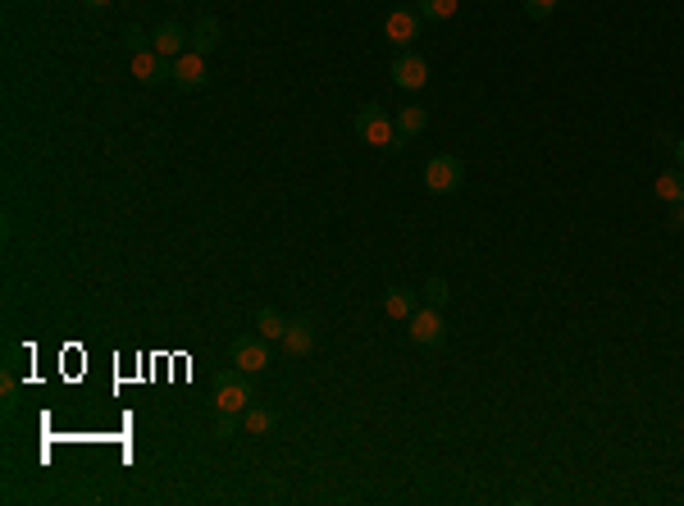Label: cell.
I'll return each instance as SVG.
<instances>
[{
	"mask_svg": "<svg viewBox=\"0 0 684 506\" xmlns=\"http://www.w3.org/2000/svg\"><path fill=\"white\" fill-rule=\"evenodd\" d=\"M356 132L370 141L374 151H401V132H397V123L388 119V110L383 105H361L356 110Z\"/></svg>",
	"mask_w": 684,
	"mask_h": 506,
	"instance_id": "6da1fadb",
	"label": "cell"
},
{
	"mask_svg": "<svg viewBox=\"0 0 684 506\" xmlns=\"http://www.w3.org/2000/svg\"><path fill=\"white\" fill-rule=\"evenodd\" d=\"M251 402H256V393H251V375H242V370H220V375H215V411L242 415Z\"/></svg>",
	"mask_w": 684,
	"mask_h": 506,
	"instance_id": "7a4b0ae2",
	"label": "cell"
},
{
	"mask_svg": "<svg viewBox=\"0 0 684 506\" xmlns=\"http://www.w3.org/2000/svg\"><path fill=\"white\" fill-rule=\"evenodd\" d=\"M229 356H233V366H238L242 375H265V370H269V360H274V351H269V342H265L260 333H242V338H233Z\"/></svg>",
	"mask_w": 684,
	"mask_h": 506,
	"instance_id": "3957f363",
	"label": "cell"
},
{
	"mask_svg": "<svg viewBox=\"0 0 684 506\" xmlns=\"http://www.w3.org/2000/svg\"><path fill=\"white\" fill-rule=\"evenodd\" d=\"M461 183H465V165H461L456 156H434V160L425 165V187H429L434 196H452Z\"/></svg>",
	"mask_w": 684,
	"mask_h": 506,
	"instance_id": "277c9868",
	"label": "cell"
},
{
	"mask_svg": "<svg viewBox=\"0 0 684 506\" xmlns=\"http://www.w3.org/2000/svg\"><path fill=\"white\" fill-rule=\"evenodd\" d=\"M169 83H174L178 92H196V87H205V83H211V59H205L201 50H183V55L174 59Z\"/></svg>",
	"mask_w": 684,
	"mask_h": 506,
	"instance_id": "5b68a950",
	"label": "cell"
},
{
	"mask_svg": "<svg viewBox=\"0 0 684 506\" xmlns=\"http://www.w3.org/2000/svg\"><path fill=\"white\" fill-rule=\"evenodd\" d=\"M392 83H397L401 92H420V87H429V59L416 55V50L397 55V59H392Z\"/></svg>",
	"mask_w": 684,
	"mask_h": 506,
	"instance_id": "8992f818",
	"label": "cell"
},
{
	"mask_svg": "<svg viewBox=\"0 0 684 506\" xmlns=\"http://www.w3.org/2000/svg\"><path fill=\"white\" fill-rule=\"evenodd\" d=\"M406 324H410V342H416V347H443V338H447L443 311H434V306L416 311V315H410Z\"/></svg>",
	"mask_w": 684,
	"mask_h": 506,
	"instance_id": "52a82bcc",
	"label": "cell"
},
{
	"mask_svg": "<svg viewBox=\"0 0 684 506\" xmlns=\"http://www.w3.org/2000/svg\"><path fill=\"white\" fill-rule=\"evenodd\" d=\"M174 74V59H165L160 50H132V78L137 83H147V87H156V83H165Z\"/></svg>",
	"mask_w": 684,
	"mask_h": 506,
	"instance_id": "ba28073f",
	"label": "cell"
},
{
	"mask_svg": "<svg viewBox=\"0 0 684 506\" xmlns=\"http://www.w3.org/2000/svg\"><path fill=\"white\" fill-rule=\"evenodd\" d=\"M383 37H388V46H397V50L416 46V37H420V14H416V10H392V14L383 19Z\"/></svg>",
	"mask_w": 684,
	"mask_h": 506,
	"instance_id": "9c48e42d",
	"label": "cell"
},
{
	"mask_svg": "<svg viewBox=\"0 0 684 506\" xmlns=\"http://www.w3.org/2000/svg\"><path fill=\"white\" fill-rule=\"evenodd\" d=\"M315 333H320L315 320H306V315H302V320H288V333H284V342H279L284 356H310V351H315Z\"/></svg>",
	"mask_w": 684,
	"mask_h": 506,
	"instance_id": "30bf717a",
	"label": "cell"
},
{
	"mask_svg": "<svg viewBox=\"0 0 684 506\" xmlns=\"http://www.w3.org/2000/svg\"><path fill=\"white\" fill-rule=\"evenodd\" d=\"M187 41H192V37H187V28H183V23H174V19H169V23H160V28L151 32V50H160L165 59H178Z\"/></svg>",
	"mask_w": 684,
	"mask_h": 506,
	"instance_id": "8fae6325",
	"label": "cell"
},
{
	"mask_svg": "<svg viewBox=\"0 0 684 506\" xmlns=\"http://www.w3.org/2000/svg\"><path fill=\"white\" fill-rule=\"evenodd\" d=\"M187 37H192V50H201V55H211V50H220V19H211V14H201L192 28H187Z\"/></svg>",
	"mask_w": 684,
	"mask_h": 506,
	"instance_id": "7c38bea8",
	"label": "cell"
},
{
	"mask_svg": "<svg viewBox=\"0 0 684 506\" xmlns=\"http://www.w3.org/2000/svg\"><path fill=\"white\" fill-rule=\"evenodd\" d=\"M251 324H256V333H260L265 342H284V333H288V320H284V311H274V306H260Z\"/></svg>",
	"mask_w": 684,
	"mask_h": 506,
	"instance_id": "4fadbf2b",
	"label": "cell"
},
{
	"mask_svg": "<svg viewBox=\"0 0 684 506\" xmlns=\"http://www.w3.org/2000/svg\"><path fill=\"white\" fill-rule=\"evenodd\" d=\"M392 123H397L401 137H420V132L429 128V110H425V105H401V110L392 114Z\"/></svg>",
	"mask_w": 684,
	"mask_h": 506,
	"instance_id": "5bb4252c",
	"label": "cell"
},
{
	"mask_svg": "<svg viewBox=\"0 0 684 506\" xmlns=\"http://www.w3.org/2000/svg\"><path fill=\"white\" fill-rule=\"evenodd\" d=\"M274 424H279V420H274V411H265V406H247L242 411V429H247V438H265V433H274Z\"/></svg>",
	"mask_w": 684,
	"mask_h": 506,
	"instance_id": "9a60e30c",
	"label": "cell"
},
{
	"mask_svg": "<svg viewBox=\"0 0 684 506\" xmlns=\"http://www.w3.org/2000/svg\"><path fill=\"white\" fill-rule=\"evenodd\" d=\"M383 311H388V320H410V315H416V293H406V287H388V293H383Z\"/></svg>",
	"mask_w": 684,
	"mask_h": 506,
	"instance_id": "2e32d148",
	"label": "cell"
},
{
	"mask_svg": "<svg viewBox=\"0 0 684 506\" xmlns=\"http://www.w3.org/2000/svg\"><path fill=\"white\" fill-rule=\"evenodd\" d=\"M652 192H657L662 201H670V205H684V169H670V174H662Z\"/></svg>",
	"mask_w": 684,
	"mask_h": 506,
	"instance_id": "e0dca14e",
	"label": "cell"
},
{
	"mask_svg": "<svg viewBox=\"0 0 684 506\" xmlns=\"http://www.w3.org/2000/svg\"><path fill=\"white\" fill-rule=\"evenodd\" d=\"M456 10H461V0H420V19H429V23H447Z\"/></svg>",
	"mask_w": 684,
	"mask_h": 506,
	"instance_id": "ac0fdd59",
	"label": "cell"
},
{
	"mask_svg": "<svg viewBox=\"0 0 684 506\" xmlns=\"http://www.w3.org/2000/svg\"><path fill=\"white\" fill-rule=\"evenodd\" d=\"M447 297H452V293H447V278H438V274H434V278L425 283V306L443 311V306H447Z\"/></svg>",
	"mask_w": 684,
	"mask_h": 506,
	"instance_id": "d6986e66",
	"label": "cell"
},
{
	"mask_svg": "<svg viewBox=\"0 0 684 506\" xmlns=\"http://www.w3.org/2000/svg\"><path fill=\"white\" fill-rule=\"evenodd\" d=\"M242 429V415H229V411H215V438H233Z\"/></svg>",
	"mask_w": 684,
	"mask_h": 506,
	"instance_id": "ffe728a7",
	"label": "cell"
},
{
	"mask_svg": "<svg viewBox=\"0 0 684 506\" xmlns=\"http://www.w3.org/2000/svg\"><path fill=\"white\" fill-rule=\"evenodd\" d=\"M553 10H557V0H525L529 19H553Z\"/></svg>",
	"mask_w": 684,
	"mask_h": 506,
	"instance_id": "44dd1931",
	"label": "cell"
},
{
	"mask_svg": "<svg viewBox=\"0 0 684 506\" xmlns=\"http://www.w3.org/2000/svg\"><path fill=\"white\" fill-rule=\"evenodd\" d=\"M123 46H128V50H147L151 41H147V32H142V28H128V32H123Z\"/></svg>",
	"mask_w": 684,
	"mask_h": 506,
	"instance_id": "7402d4cb",
	"label": "cell"
},
{
	"mask_svg": "<svg viewBox=\"0 0 684 506\" xmlns=\"http://www.w3.org/2000/svg\"><path fill=\"white\" fill-rule=\"evenodd\" d=\"M0 393H5V411H14V393H19V388H14V375H10V370H5V379H0Z\"/></svg>",
	"mask_w": 684,
	"mask_h": 506,
	"instance_id": "603a6c76",
	"label": "cell"
},
{
	"mask_svg": "<svg viewBox=\"0 0 684 506\" xmlns=\"http://www.w3.org/2000/svg\"><path fill=\"white\" fill-rule=\"evenodd\" d=\"M670 229H684V205H680V210L670 214Z\"/></svg>",
	"mask_w": 684,
	"mask_h": 506,
	"instance_id": "cb8c5ba5",
	"label": "cell"
},
{
	"mask_svg": "<svg viewBox=\"0 0 684 506\" xmlns=\"http://www.w3.org/2000/svg\"><path fill=\"white\" fill-rule=\"evenodd\" d=\"M675 160H680V169H684V137L675 141Z\"/></svg>",
	"mask_w": 684,
	"mask_h": 506,
	"instance_id": "d4e9b609",
	"label": "cell"
},
{
	"mask_svg": "<svg viewBox=\"0 0 684 506\" xmlns=\"http://www.w3.org/2000/svg\"><path fill=\"white\" fill-rule=\"evenodd\" d=\"M83 5H87V10H105V5H110V0H83Z\"/></svg>",
	"mask_w": 684,
	"mask_h": 506,
	"instance_id": "484cf974",
	"label": "cell"
}]
</instances>
